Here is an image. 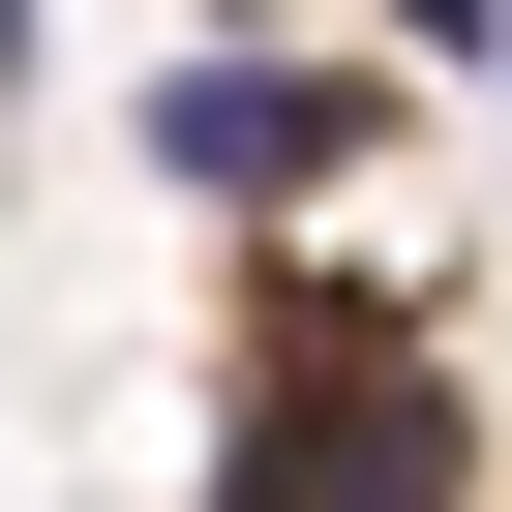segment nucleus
Returning a JSON list of instances; mask_svg holds the SVG:
<instances>
[{"label":"nucleus","mask_w":512,"mask_h":512,"mask_svg":"<svg viewBox=\"0 0 512 512\" xmlns=\"http://www.w3.org/2000/svg\"><path fill=\"white\" fill-rule=\"evenodd\" d=\"M332 151H362V91H302V61H211V31H181V91H151V181L272 211V181H332Z\"/></svg>","instance_id":"f257e3e1"},{"label":"nucleus","mask_w":512,"mask_h":512,"mask_svg":"<svg viewBox=\"0 0 512 512\" xmlns=\"http://www.w3.org/2000/svg\"><path fill=\"white\" fill-rule=\"evenodd\" d=\"M392 31H422V61H512V0H392Z\"/></svg>","instance_id":"f03ea898"}]
</instances>
